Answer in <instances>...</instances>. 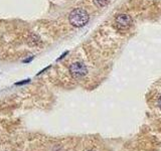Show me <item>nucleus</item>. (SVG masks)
Wrapping results in <instances>:
<instances>
[{
  "instance_id": "nucleus-4",
  "label": "nucleus",
  "mask_w": 161,
  "mask_h": 151,
  "mask_svg": "<svg viewBox=\"0 0 161 151\" xmlns=\"http://www.w3.org/2000/svg\"><path fill=\"white\" fill-rule=\"evenodd\" d=\"M94 2H95L96 5H97V6L104 7V6H106V5H107L110 2V0H94Z\"/></svg>"
},
{
  "instance_id": "nucleus-3",
  "label": "nucleus",
  "mask_w": 161,
  "mask_h": 151,
  "mask_svg": "<svg viewBox=\"0 0 161 151\" xmlns=\"http://www.w3.org/2000/svg\"><path fill=\"white\" fill-rule=\"evenodd\" d=\"M69 73L75 79H82L88 74V69L83 63H74L69 65Z\"/></svg>"
},
{
  "instance_id": "nucleus-6",
  "label": "nucleus",
  "mask_w": 161,
  "mask_h": 151,
  "mask_svg": "<svg viewBox=\"0 0 161 151\" xmlns=\"http://www.w3.org/2000/svg\"><path fill=\"white\" fill-rule=\"evenodd\" d=\"M68 53H69V52H64V53H63L62 55H60V57H59V58H58V59L57 60H60V59H64V58L65 55H67Z\"/></svg>"
},
{
  "instance_id": "nucleus-2",
  "label": "nucleus",
  "mask_w": 161,
  "mask_h": 151,
  "mask_svg": "<svg viewBox=\"0 0 161 151\" xmlns=\"http://www.w3.org/2000/svg\"><path fill=\"white\" fill-rule=\"evenodd\" d=\"M115 24L118 30H120V31H125V30H128L132 26L133 19L129 14L121 13L115 17Z\"/></svg>"
},
{
  "instance_id": "nucleus-9",
  "label": "nucleus",
  "mask_w": 161,
  "mask_h": 151,
  "mask_svg": "<svg viewBox=\"0 0 161 151\" xmlns=\"http://www.w3.org/2000/svg\"><path fill=\"white\" fill-rule=\"evenodd\" d=\"M89 151H93V150H89Z\"/></svg>"
},
{
  "instance_id": "nucleus-8",
  "label": "nucleus",
  "mask_w": 161,
  "mask_h": 151,
  "mask_svg": "<svg viewBox=\"0 0 161 151\" xmlns=\"http://www.w3.org/2000/svg\"><path fill=\"white\" fill-rule=\"evenodd\" d=\"M158 107H159V109L161 110V97H160L159 100H158Z\"/></svg>"
},
{
  "instance_id": "nucleus-1",
  "label": "nucleus",
  "mask_w": 161,
  "mask_h": 151,
  "mask_svg": "<svg viewBox=\"0 0 161 151\" xmlns=\"http://www.w3.org/2000/svg\"><path fill=\"white\" fill-rule=\"evenodd\" d=\"M89 14L83 8H75L69 13V23L75 27H82L89 22Z\"/></svg>"
},
{
  "instance_id": "nucleus-5",
  "label": "nucleus",
  "mask_w": 161,
  "mask_h": 151,
  "mask_svg": "<svg viewBox=\"0 0 161 151\" xmlns=\"http://www.w3.org/2000/svg\"><path fill=\"white\" fill-rule=\"evenodd\" d=\"M30 80H24V81H22V82H19V83H16L15 85L16 86H21V85H24V84H27L28 82H29Z\"/></svg>"
},
{
  "instance_id": "nucleus-7",
  "label": "nucleus",
  "mask_w": 161,
  "mask_h": 151,
  "mask_svg": "<svg viewBox=\"0 0 161 151\" xmlns=\"http://www.w3.org/2000/svg\"><path fill=\"white\" fill-rule=\"evenodd\" d=\"M32 59H33V57H31V58H29L28 59H24V60H23V63H29V62H30V60H31Z\"/></svg>"
}]
</instances>
